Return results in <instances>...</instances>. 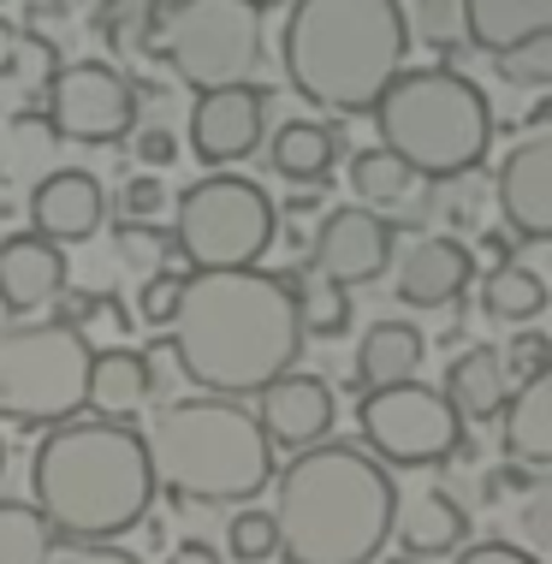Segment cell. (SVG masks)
<instances>
[{"label": "cell", "instance_id": "obj_1", "mask_svg": "<svg viewBox=\"0 0 552 564\" xmlns=\"http://www.w3.org/2000/svg\"><path fill=\"white\" fill-rule=\"evenodd\" d=\"M173 327L178 375L196 392L220 399H256L273 375L297 369L303 322H297V285L285 273L262 268H191L178 280V303L166 315Z\"/></svg>", "mask_w": 552, "mask_h": 564}, {"label": "cell", "instance_id": "obj_2", "mask_svg": "<svg viewBox=\"0 0 552 564\" xmlns=\"http://www.w3.org/2000/svg\"><path fill=\"white\" fill-rule=\"evenodd\" d=\"M398 487L362 440L321 434L273 469V558L285 564H375L392 535Z\"/></svg>", "mask_w": 552, "mask_h": 564}, {"label": "cell", "instance_id": "obj_3", "mask_svg": "<svg viewBox=\"0 0 552 564\" xmlns=\"http://www.w3.org/2000/svg\"><path fill=\"white\" fill-rule=\"evenodd\" d=\"M30 506L72 541H119L155 506V469L131 416H66L30 457Z\"/></svg>", "mask_w": 552, "mask_h": 564}, {"label": "cell", "instance_id": "obj_4", "mask_svg": "<svg viewBox=\"0 0 552 564\" xmlns=\"http://www.w3.org/2000/svg\"><path fill=\"white\" fill-rule=\"evenodd\" d=\"M410 59V19L398 0H285L280 66L321 113H368Z\"/></svg>", "mask_w": 552, "mask_h": 564}, {"label": "cell", "instance_id": "obj_5", "mask_svg": "<svg viewBox=\"0 0 552 564\" xmlns=\"http://www.w3.org/2000/svg\"><path fill=\"white\" fill-rule=\"evenodd\" d=\"M143 446L155 487L184 506H250L273 481V440L250 404L220 392L161 404L143 429Z\"/></svg>", "mask_w": 552, "mask_h": 564}, {"label": "cell", "instance_id": "obj_6", "mask_svg": "<svg viewBox=\"0 0 552 564\" xmlns=\"http://www.w3.org/2000/svg\"><path fill=\"white\" fill-rule=\"evenodd\" d=\"M380 149H392L427 185L469 178L494 149V108L481 84L457 66H398V78L368 108Z\"/></svg>", "mask_w": 552, "mask_h": 564}, {"label": "cell", "instance_id": "obj_7", "mask_svg": "<svg viewBox=\"0 0 552 564\" xmlns=\"http://www.w3.org/2000/svg\"><path fill=\"white\" fill-rule=\"evenodd\" d=\"M149 59L173 72L184 89L262 84V7H250V0H161Z\"/></svg>", "mask_w": 552, "mask_h": 564}, {"label": "cell", "instance_id": "obj_8", "mask_svg": "<svg viewBox=\"0 0 552 564\" xmlns=\"http://www.w3.org/2000/svg\"><path fill=\"white\" fill-rule=\"evenodd\" d=\"M89 333L72 322H12L0 327V422L12 429H54L84 410Z\"/></svg>", "mask_w": 552, "mask_h": 564}, {"label": "cell", "instance_id": "obj_9", "mask_svg": "<svg viewBox=\"0 0 552 564\" xmlns=\"http://www.w3.org/2000/svg\"><path fill=\"white\" fill-rule=\"evenodd\" d=\"M280 238V203L256 178L220 173L196 178L173 203V250L191 268H250Z\"/></svg>", "mask_w": 552, "mask_h": 564}, {"label": "cell", "instance_id": "obj_10", "mask_svg": "<svg viewBox=\"0 0 552 564\" xmlns=\"http://www.w3.org/2000/svg\"><path fill=\"white\" fill-rule=\"evenodd\" d=\"M362 446L387 469H434L464 452V416L440 387H422L416 375L392 387H368L357 404Z\"/></svg>", "mask_w": 552, "mask_h": 564}, {"label": "cell", "instance_id": "obj_11", "mask_svg": "<svg viewBox=\"0 0 552 564\" xmlns=\"http://www.w3.org/2000/svg\"><path fill=\"white\" fill-rule=\"evenodd\" d=\"M42 113H48V131L59 143L78 149L126 143L137 131V84L107 59H72V66H54Z\"/></svg>", "mask_w": 552, "mask_h": 564}, {"label": "cell", "instance_id": "obj_12", "mask_svg": "<svg viewBox=\"0 0 552 564\" xmlns=\"http://www.w3.org/2000/svg\"><path fill=\"white\" fill-rule=\"evenodd\" d=\"M392 243H398V220H387L380 208H327L321 232L303 256V268L327 273L339 285H368L392 268Z\"/></svg>", "mask_w": 552, "mask_h": 564}, {"label": "cell", "instance_id": "obj_13", "mask_svg": "<svg viewBox=\"0 0 552 564\" xmlns=\"http://www.w3.org/2000/svg\"><path fill=\"white\" fill-rule=\"evenodd\" d=\"M268 137V89L262 84H220L196 89L191 101V155L203 166H232L256 155Z\"/></svg>", "mask_w": 552, "mask_h": 564}, {"label": "cell", "instance_id": "obj_14", "mask_svg": "<svg viewBox=\"0 0 552 564\" xmlns=\"http://www.w3.org/2000/svg\"><path fill=\"white\" fill-rule=\"evenodd\" d=\"M499 215L511 226L517 243H546L552 238V137L534 131L505 155L499 178Z\"/></svg>", "mask_w": 552, "mask_h": 564}, {"label": "cell", "instance_id": "obj_15", "mask_svg": "<svg viewBox=\"0 0 552 564\" xmlns=\"http://www.w3.org/2000/svg\"><path fill=\"white\" fill-rule=\"evenodd\" d=\"M72 262H66V243L42 238L36 226L30 232L0 238V315L24 322V315L48 310V303L66 292Z\"/></svg>", "mask_w": 552, "mask_h": 564}, {"label": "cell", "instance_id": "obj_16", "mask_svg": "<svg viewBox=\"0 0 552 564\" xmlns=\"http://www.w3.org/2000/svg\"><path fill=\"white\" fill-rule=\"evenodd\" d=\"M333 416H339V404H333V387L321 375H273L262 392H256V422H262V434L273 440V452H297V446H315L321 434H333Z\"/></svg>", "mask_w": 552, "mask_h": 564}, {"label": "cell", "instance_id": "obj_17", "mask_svg": "<svg viewBox=\"0 0 552 564\" xmlns=\"http://www.w3.org/2000/svg\"><path fill=\"white\" fill-rule=\"evenodd\" d=\"M475 280V250L464 238H416L410 256H398V280L392 292L410 310H446L452 297H464Z\"/></svg>", "mask_w": 552, "mask_h": 564}, {"label": "cell", "instance_id": "obj_18", "mask_svg": "<svg viewBox=\"0 0 552 564\" xmlns=\"http://www.w3.org/2000/svg\"><path fill=\"white\" fill-rule=\"evenodd\" d=\"M107 220V196L96 185V173H78V166H59L36 191H30V226L54 243H84L96 238Z\"/></svg>", "mask_w": 552, "mask_h": 564}, {"label": "cell", "instance_id": "obj_19", "mask_svg": "<svg viewBox=\"0 0 552 564\" xmlns=\"http://www.w3.org/2000/svg\"><path fill=\"white\" fill-rule=\"evenodd\" d=\"M398 553L410 558H452L469 541V511L457 506L446 487H416V494H398L392 506V535Z\"/></svg>", "mask_w": 552, "mask_h": 564}, {"label": "cell", "instance_id": "obj_20", "mask_svg": "<svg viewBox=\"0 0 552 564\" xmlns=\"http://www.w3.org/2000/svg\"><path fill=\"white\" fill-rule=\"evenodd\" d=\"M143 399H155V362H149V350H131V345L89 350L84 410H96V416H131V410H143Z\"/></svg>", "mask_w": 552, "mask_h": 564}, {"label": "cell", "instance_id": "obj_21", "mask_svg": "<svg viewBox=\"0 0 552 564\" xmlns=\"http://www.w3.org/2000/svg\"><path fill=\"white\" fill-rule=\"evenodd\" d=\"M427 178H416L392 149H357L350 155V191H357L362 208H387V215L410 220V215H427Z\"/></svg>", "mask_w": 552, "mask_h": 564}, {"label": "cell", "instance_id": "obj_22", "mask_svg": "<svg viewBox=\"0 0 552 564\" xmlns=\"http://www.w3.org/2000/svg\"><path fill=\"white\" fill-rule=\"evenodd\" d=\"M552 36V0H464V42L481 54Z\"/></svg>", "mask_w": 552, "mask_h": 564}, {"label": "cell", "instance_id": "obj_23", "mask_svg": "<svg viewBox=\"0 0 552 564\" xmlns=\"http://www.w3.org/2000/svg\"><path fill=\"white\" fill-rule=\"evenodd\" d=\"M452 399V410L464 422H494L505 410V392H511V375H505V357L494 345H469L457 350L446 362V387H440Z\"/></svg>", "mask_w": 552, "mask_h": 564}, {"label": "cell", "instance_id": "obj_24", "mask_svg": "<svg viewBox=\"0 0 552 564\" xmlns=\"http://www.w3.org/2000/svg\"><path fill=\"white\" fill-rule=\"evenodd\" d=\"M505 457L546 469L552 464V369L517 380V392H505Z\"/></svg>", "mask_w": 552, "mask_h": 564}, {"label": "cell", "instance_id": "obj_25", "mask_svg": "<svg viewBox=\"0 0 552 564\" xmlns=\"http://www.w3.org/2000/svg\"><path fill=\"white\" fill-rule=\"evenodd\" d=\"M268 161L291 185H327L333 161H339V131L321 126V119H285L268 143Z\"/></svg>", "mask_w": 552, "mask_h": 564}, {"label": "cell", "instance_id": "obj_26", "mask_svg": "<svg viewBox=\"0 0 552 564\" xmlns=\"http://www.w3.org/2000/svg\"><path fill=\"white\" fill-rule=\"evenodd\" d=\"M422 333L410 322H375L357 345V387H392V380H410L422 369Z\"/></svg>", "mask_w": 552, "mask_h": 564}, {"label": "cell", "instance_id": "obj_27", "mask_svg": "<svg viewBox=\"0 0 552 564\" xmlns=\"http://www.w3.org/2000/svg\"><path fill=\"white\" fill-rule=\"evenodd\" d=\"M155 12L161 0H96L89 24L107 42L113 59H149V36H155Z\"/></svg>", "mask_w": 552, "mask_h": 564}, {"label": "cell", "instance_id": "obj_28", "mask_svg": "<svg viewBox=\"0 0 552 564\" xmlns=\"http://www.w3.org/2000/svg\"><path fill=\"white\" fill-rule=\"evenodd\" d=\"M481 310L494 315V322H517L529 327L534 315L546 310V280L523 262H499L494 273L481 280Z\"/></svg>", "mask_w": 552, "mask_h": 564}, {"label": "cell", "instance_id": "obj_29", "mask_svg": "<svg viewBox=\"0 0 552 564\" xmlns=\"http://www.w3.org/2000/svg\"><path fill=\"white\" fill-rule=\"evenodd\" d=\"M54 546V523L30 499H0V564H42Z\"/></svg>", "mask_w": 552, "mask_h": 564}, {"label": "cell", "instance_id": "obj_30", "mask_svg": "<svg viewBox=\"0 0 552 564\" xmlns=\"http://www.w3.org/2000/svg\"><path fill=\"white\" fill-rule=\"evenodd\" d=\"M297 285V322L303 333H315V339H339V333L350 327V285L327 280V273L310 268V280H291Z\"/></svg>", "mask_w": 552, "mask_h": 564}, {"label": "cell", "instance_id": "obj_31", "mask_svg": "<svg viewBox=\"0 0 552 564\" xmlns=\"http://www.w3.org/2000/svg\"><path fill=\"white\" fill-rule=\"evenodd\" d=\"M410 36L427 42L434 54L469 48L464 42V0H416V24H410Z\"/></svg>", "mask_w": 552, "mask_h": 564}, {"label": "cell", "instance_id": "obj_32", "mask_svg": "<svg viewBox=\"0 0 552 564\" xmlns=\"http://www.w3.org/2000/svg\"><path fill=\"white\" fill-rule=\"evenodd\" d=\"M494 72H499L505 84L546 89V84H552V36H534V42H517V48H499V54H494Z\"/></svg>", "mask_w": 552, "mask_h": 564}, {"label": "cell", "instance_id": "obj_33", "mask_svg": "<svg viewBox=\"0 0 552 564\" xmlns=\"http://www.w3.org/2000/svg\"><path fill=\"white\" fill-rule=\"evenodd\" d=\"M226 553L238 564H268L273 558V517L256 506H238V517L226 523Z\"/></svg>", "mask_w": 552, "mask_h": 564}, {"label": "cell", "instance_id": "obj_34", "mask_svg": "<svg viewBox=\"0 0 552 564\" xmlns=\"http://www.w3.org/2000/svg\"><path fill=\"white\" fill-rule=\"evenodd\" d=\"M42 564H143L137 553H126V546L113 541H72V535H54L48 558Z\"/></svg>", "mask_w": 552, "mask_h": 564}, {"label": "cell", "instance_id": "obj_35", "mask_svg": "<svg viewBox=\"0 0 552 564\" xmlns=\"http://www.w3.org/2000/svg\"><path fill=\"white\" fill-rule=\"evenodd\" d=\"M499 357H505V375H511V380L546 375V369H552V339H546V333H534V327H529V333H517V339L505 345Z\"/></svg>", "mask_w": 552, "mask_h": 564}, {"label": "cell", "instance_id": "obj_36", "mask_svg": "<svg viewBox=\"0 0 552 564\" xmlns=\"http://www.w3.org/2000/svg\"><path fill=\"white\" fill-rule=\"evenodd\" d=\"M166 203H173V196H166V185L155 173H137V178L119 185V215H126V220H155Z\"/></svg>", "mask_w": 552, "mask_h": 564}, {"label": "cell", "instance_id": "obj_37", "mask_svg": "<svg viewBox=\"0 0 552 564\" xmlns=\"http://www.w3.org/2000/svg\"><path fill=\"white\" fill-rule=\"evenodd\" d=\"M178 280H184V273H173V268H161V273H149V280H143V292H137V315H143L149 327H166V315H173V303H178Z\"/></svg>", "mask_w": 552, "mask_h": 564}, {"label": "cell", "instance_id": "obj_38", "mask_svg": "<svg viewBox=\"0 0 552 564\" xmlns=\"http://www.w3.org/2000/svg\"><path fill=\"white\" fill-rule=\"evenodd\" d=\"M487 499H523V494H534L541 487V469L534 464H517V457H505L499 469H487Z\"/></svg>", "mask_w": 552, "mask_h": 564}, {"label": "cell", "instance_id": "obj_39", "mask_svg": "<svg viewBox=\"0 0 552 564\" xmlns=\"http://www.w3.org/2000/svg\"><path fill=\"white\" fill-rule=\"evenodd\" d=\"M452 564H546L541 553H523L511 541H475V546H457Z\"/></svg>", "mask_w": 552, "mask_h": 564}, {"label": "cell", "instance_id": "obj_40", "mask_svg": "<svg viewBox=\"0 0 552 564\" xmlns=\"http://www.w3.org/2000/svg\"><path fill=\"white\" fill-rule=\"evenodd\" d=\"M126 143L137 149V161L143 166H166V161H178V137L166 131V126H149V131H131Z\"/></svg>", "mask_w": 552, "mask_h": 564}, {"label": "cell", "instance_id": "obj_41", "mask_svg": "<svg viewBox=\"0 0 552 564\" xmlns=\"http://www.w3.org/2000/svg\"><path fill=\"white\" fill-rule=\"evenodd\" d=\"M166 564H220V553H214L208 541H184V546H173V558Z\"/></svg>", "mask_w": 552, "mask_h": 564}, {"label": "cell", "instance_id": "obj_42", "mask_svg": "<svg viewBox=\"0 0 552 564\" xmlns=\"http://www.w3.org/2000/svg\"><path fill=\"white\" fill-rule=\"evenodd\" d=\"M19 48H24V36H19V30H12L7 19H0V72H7L12 59H19Z\"/></svg>", "mask_w": 552, "mask_h": 564}, {"label": "cell", "instance_id": "obj_43", "mask_svg": "<svg viewBox=\"0 0 552 564\" xmlns=\"http://www.w3.org/2000/svg\"><path fill=\"white\" fill-rule=\"evenodd\" d=\"M48 7L59 12V19H89V7H96V0H48Z\"/></svg>", "mask_w": 552, "mask_h": 564}, {"label": "cell", "instance_id": "obj_44", "mask_svg": "<svg viewBox=\"0 0 552 564\" xmlns=\"http://www.w3.org/2000/svg\"><path fill=\"white\" fill-rule=\"evenodd\" d=\"M387 564H427V558H410V553H398V558H387Z\"/></svg>", "mask_w": 552, "mask_h": 564}, {"label": "cell", "instance_id": "obj_45", "mask_svg": "<svg viewBox=\"0 0 552 564\" xmlns=\"http://www.w3.org/2000/svg\"><path fill=\"white\" fill-rule=\"evenodd\" d=\"M250 7H262V12H268V7H285V0H250Z\"/></svg>", "mask_w": 552, "mask_h": 564}, {"label": "cell", "instance_id": "obj_46", "mask_svg": "<svg viewBox=\"0 0 552 564\" xmlns=\"http://www.w3.org/2000/svg\"><path fill=\"white\" fill-rule=\"evenodd\" d=\"M0 469H7V440H0Z\"/></svg>", "mask_w": 552, "mask_h": 564}]
</instances>
